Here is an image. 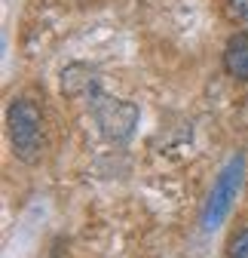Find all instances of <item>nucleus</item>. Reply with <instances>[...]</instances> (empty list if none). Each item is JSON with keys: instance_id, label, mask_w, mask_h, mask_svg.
<instances>
[{"instance_id": "3", "label": "nucleus", "mask_w": 248, "mask_h": 258, "mask_svg": "<svg viewBox=\"0 0 248 258\" xmlns=\"http://www.w3.org/2000/svg\"><path fill=\"white\" fill-rule=\"evenodd\" d=\"M242 175H245V160H242V154H236V157H230V163L221 169V175L214 178V187L208 194V203H205V212H202V224L208 231L218 228V224L230 215L233 200H236V194L242 187Z\"/></svg>"}, {"instance_id": "4", "label": "nucleus", "mask_w": 248, "mask_h": 258, "mask_svg": "<svg viewBox=\"0 0 248 258\" xmlns=\"http://www.w3.org/2000/svg\"><path fill=\"white\" fill-rule=\"evenodd\" d=\"M224 68L230 77L248 83V31L233 34L224 46Z\"/></svg>"}, {"instance_id": "6", "label": "nucleus", "mask_w": 248, "mask_h": 258, "mask_svg": "<svg viewBox=\"0 0 248 258\" xmlns=\"http://www.w3.org/2000/svg\"><path fill=\"white\" fill-rule=\"evenodd\" d=\"M227 258H248V228H242V231L230 240V246H227Z\"/></svg>"}, {"instance_id": "7", "label": "nucleus", "mask_w": 248, "mask_h": 258, "mask_svg": "<svg viewBox=\"0 0 248 258\" xmlns=\"http://www.w3.org/2000/svg\"><path fill=\"white\" fill-rule=\"evenodd\" d=\"M227 13L233 22L248 25V0H227Z\"/></svg>"}, {"instance_id": "2", "label": "nucleus", "mask_w": 248, "mask_h": 258, "mask_svg": "<svg viewBox=\"0 0 248 258\" xmlns=\"http://www.w3.org/2000/svg\"><path fill=\"white\" fill-rule=\"evenodd\" d=\"M86 105L95 117L101 136L110 139V142H126L132 133H135V123H138V108L126 99H113L101 89V83L95 80L89 89H86Z\"/></svg>"}, {"instance_id": "5", "label": "nucleus", "mask_w": 248, "mask_h": 258, "mask_svg": "<svg viewBox=\"0 0 248 258\" xmlns=\"http://www.w3.org/2000/svg\"><path fill=\"white\" fill-rule=\"evenodd\" d=\"M92 83H95V74H92L86 64H68V68L61 71V92L71 95V99H83Z\"/></svg>"}, {"instance_id": "1", "label": "nucleus", "mask_w": 248, "mask_h": 258, "mask_svg": "<svg viewBox=\"0 0 248 258\" xmlns=\"http://www.w3.org/2000/svg\"><path fill=\"white\" fill-rule=\"evenodd\" d=\"M7 136L22 163H37L43 157V114L31 99H13L7 108Z\"/></svg>"}]
</instances>
